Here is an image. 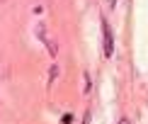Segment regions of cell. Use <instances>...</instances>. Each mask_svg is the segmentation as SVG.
I'll list each match as a JSON object with an SVG mask.
<instances>
[{"instance_id":"obj_3","label":"cell","mask_w":148,"mask_h":124,"mask_svg":"<svg viewBox=\"0 0 148 124\" xmlns=\"http://www.w3.org/2000/svg\"><path fill=\"white\" fill-rule=\"evenodd\" d=\"M73 122V114H63V124H71Z\"/></svg>"},{"instance_id":"obj_2","label":"cell","mask_w":148,"mask_h":124,"mask_svg":"<svg viewBox=\"0 0 148 124\" xmlns=\"http://www.w3.org/2000/svg\"><path fill=\"white\" fill-rule=\"evenodd\" d=\"M36 32H39L41 41H44V44L49 46V54H51V56H56V54H58V46H56V41H53L51 37H46V32H44V24H39V27H36Z\"/></svg>"},{"instance_id":"obj_1","label":"cell","mask_w":148,"mask_h":124,"mask_svg":"<svg viewBox=\"0 0 148 124\" xmlns=\"http://www.w3.org/2000/svg\"><path fill=\"white\" fill-rule=\"evenodd\" d=\"M102 34H104V56H112L114 51V39H112V29L107 22H102Z\"/></svg>"},{"instance_id":"obj_4","label":"cell","mask_w":148,"mask_h":124,"mask_svg":"<svg viewBox=\"0 0 148 124\" xmlns=\"http://www.w3.org/2000/svg\"><path fill=\"white\" fill-rule=\"evenodd\" d=\"M119 124H131V122H129V119H119Z\"/></svg>"}]
</instances>
